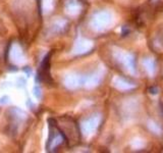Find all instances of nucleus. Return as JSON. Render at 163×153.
<instances>
[{
  "instance_id": "f257e3e1",
  "label": "nucleus",
  "mask_w": 163,
  "mask_h": 153,
  "mask_svg": "<svg viewBox=\"0 0 163 153\" xmlns=\"http://www.w3.org/2000/svg\"><path fill=\"white\" fill-rule=\"evenodd\" d=\"M48 122H49V138L47 141V145H46V149L48 151H53L56 148H58L63 142L66 141V139L64 135L62 134L61 130L58 128V126L54 119L49 118Z\"/></svg>"
},
{
  "instance_id": "f03ea898",
  "label": "nucleus",
  "mask_w": 163,
  "mask_h": 153,
  "mask_svg": "<svg viewBox=\"0 0 163 153\" xmlns=\"http://www.w3.org/2000/svg\"><path fill=\"white\" fill-rule=\"evenodd\" d=\"M112 24V14L109 11L101 10L96 12L91 19V27L95 31L102 32Z\"/></svg>"
},
{
  "instance_id": "7ed1b4c3",
  "label": "nucleus",
  "mask_w": 163,
  "mask_h": 153,
  "mask_svg": "<svg viewBox=\"0 0 163 153\" xmlns=\"http://www.w3.org/2000/svg\"><path fill=\"white\" fill-rule=\"evenodd\" d=\"M100 122H101V116L99 114L90 116V118L85 119V121L82 122V125H81L82 133L87 136L93 134L99 127Z\"/></svg>"
},
{
  "instance_id": "20e7f679",
  "label": "nucleus",
  "mask_w": 163,
  "mask_h": 153,
  "mask_svg": "<svg viewBox=\"0 0 163 153\" xmlns=\"http://www.w3.org/2000/svg\"><path fill=\"white\" fill-rule=\"evenodd\" d=\"M63 127H64V130H61L62 134L64 135V137L66 139V141H68L69 143L74 142L78 140V134L75 133H79V130L76 128V126L75 124V122L72 119H63Z\"/></svg>"
},
{
  "instance_id": "39448f33",
  "label": "nucleus",
  "mask_w": 163,
  "mask_h": 153,
  "mask_svg": "<svg viewBox=\"0 0 163 153\" xmlns=\"http://www.w3.org/2000/svg\"><path fill=\"white\" fill-rule=\"evenodd\" d=\"M64 84L68 89H76L79 87H81L85 84V78L82 76H79L78 74H69L65 76L64 79Z\"/></svg>"
},
{
  "instance_id": "423d86ee",
  "label": "nucleus",
  "mask_w": 163,
  "mask_h": 153,
  "mask_svg": "<svg viewBox=\"0 0 163 153\" xmlns=\"http://www.w3.org/2000/svg\"><path fill=\"white\" fill-rule=\"evenodd\" d=\"M93 48V44L91 41L87 39H79L76 40L74 46V53L75 54H84L89 52Z\"/></svg>"
},
{
  "instance_id": "0eeeda50",
  "label": "nucleus",
  "mask_w": 163,
  "mask_h": 153,
  "mask_svg": "<svg viewBox=\"0 0 163 153\" xmlns=\"http://www.w3.org/2000/svg\"><path fill=\"white\" fill-rule=\"evenodd\" d=\"M10 57H11V60L16 64H21L22 62H25V55H24V52H22V49L16 44H14L11 47Z\"/></svg>"
},
{
  "instance_id": "6e6552de",
  "label": "nucleus",
  "mask_w": 163,
  "mask_h": 153,
  "mask_svg": "<svg viewBox=\"0 0 163 153\" xmlns=\"http://www.w3.org/2000/svg\"><path fill=\"white\" fill-rule=\"evenodd\" d=\"M121 61L131 72H136V58L132 53H126V54L121 55Z\"/></svg>"
},
{
  "instance_id": "1a4fd4ad",
  "label": "nucleus",
  "mask_w": 163,
  "mask_h": 153,
  "mask_svg": "<svg viewBox=\"0 0 163 153\" xmlns=\"http://www.w3.org/2000/svg\"><path fill=\"white\" fill-rule=\"evenodd\" d=\"M102 76L99 72H95L89 76H85V86L87 88H94L101 82Z\"/></svg>"
},
{
  "instance_id": "9d476101",
  "label": "nucleus",
  "mask_w": 163,
  "mask_h": 153,
  "mask_svg": "<svg viewBox=\"0 0 163 153\" xmlns=\"http://www.w3.org/2000/svg\"><path fill=\"white\" fill-rule=\"evenodd\" d=\"M113 84L117 89L122 90V91H125V90H129L132 89L135 87L134 84H132L131 82H128V80L122 79V78H116L113 82Z\"/></svg>"
},
{
  "instance_id": "9b49d317",
  "label": "nucleus",
  "mask_w": 163,
  "mask_h": 153,
  "mask_svg": "<svg viewBox=\"0 0 163 153\" xmlns=\"http://www.w3.org/2000/svg\"><path fill=\"white\" fill-rule=\"evenodd\" d=\"M66 12L71 15H75L81 11V5L76 0H69L65 6Z\"/></svg>"
},
{
  "instance_id": "f8f14e48",
  "label": "nucleus",
  "mask_w": 163,
  "mask_h": 153,
  "mask_svg": "<svg viewBox=\"0 0 163 153\" xmlns=\"http://www.w3.org/2000/svg\"><path fill=\"white\" fill-rule=\"evenodd\" d=\"M143 64H144L146 71H147L149 74H150V75L154 74L155 69H156V64H155V61L153 60V59H151V58H146V59H144Z\"/></svg>"
},
{
  "instance_id": "ddd939ff",
  "label": "nucleus",
  "mask_w": 163,
  "mask_h": 153,
  "mask_svg": "<svg viewBox=\"0 0 163 153\" xmlns=\"http://www.w3.org/2000/svg\"><path fill=\"white\" fill-rule=\"evenodd\" d=\"M66 22L64 19H58V21H56L55 23H53V26H52V30L53 32H56V33H60L63 32V30L66 28Z\"/></svg>"
},
{
  "instance_id": "4468645a",
  "label": "nucleus",
  "mask_w": 163,
  "mask_h": 153,
  "mask_svg": "<svg viewBox=\"0 0 163 153\" xmlns=\"http://www.w3.org/2000/svg\"><path fill=\"white\" fill-rule=\"evenodd\" d=\"M43 5H44L46 12L51 11V9L53 8V0H43Z\"/></svg>"
},
{
  "instance_id": "2eb2a0df",
  "label": "nucleus",
  "mask_w": 163,
  "mask_h": 153,
  "mask_svg": "<svg viewBox=\"0 0 163 153\" xmlns=\"http://www.w3.org/2000/svg\"><path fill=\"white\" fill-rule=\"evenodd\" d=\"M34 95L37 99L42 98V92H41V89H40L39 86H35L34 87Z\"/></svg>"
},
{
  "instance_id": "dca6fc26",
  "label": "nucleus",
  "mask_w": 163,
  "mask_h": 153,
  "mask_svg": "<svg viewBox=\"0 0 163 153\" xmlns=\"http://www.w3.org/2000/svg\"><path fill=\"white\" fill-rule=\"evenodd\" d=\"M9 102V97L8 96H3V97L0 99V103H1V104H6V103H8Z\"/></svg>"
},
{
  "instance_id": "f3484780",
  "label": "nucleus",
  "mask_w": 163,
  "mask_h": 153,
  "mask_svg": "<svg viewBox=\"0 0 163 153\" xmlns=\"http://www.w3.org/2000/svg\"><path fill=\"white\" fill-rule=\"evenodd\" d=\"M149 91H150L151 94H157V93H158V89L155 88V87H152V88H150V90H149Z\"/></svg>"
},
{
  "instance_id": "a211bd4d",
  "label": "nucleus",
  "mask_w": 163,
  "mask_h": 153,
  "mask_svg": "<svg viewBox=\"0 0 163 153\" xmlns=\"http://www.w3.org/2000/svg\"><path fill=\"white\" fill-rule=\"evenodd\" d=\"M161 111H162V114H163V104H162V103H161Z\"/></svg>"
}]
</instances>
